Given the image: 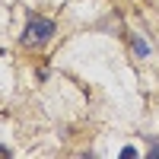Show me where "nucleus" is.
I'll return each mask as SVG.
<instances>
[{
	"mask_svg": "<svg viewBox=\"0 0 159 159\" xmlns=\"http://www.w3.org/2000/svg\"><path fill=\"white\" fill-rule=\"evenodd\" d=\"M134 51H137L140 57H147V54H150V45L143 42V38H137V35H134Z\"/></svg>",
	"mask_w": 159,
	"mask_h": 159,
	"instance_id": "nucleus-2",
	"label": "nucleus"
},
{
	"mask_svg": "<svg viewBox=\"0 0 159 159\" xmlns=\"http://www.w3.org/2000/svg\"><path fill=\"white\" fill-rule=\"evenodd\" d=\"M0 156H10V150H7V147H0Z\"/></svg>",
	"mask_w": 159,
	"mask_h": 159,
	"instance_id": "nucleus-5",
	"label": "nucleus"
},
{
	"mask_svg": "<svg viewBox=\"0 0 159 159\" xmlns=\"http://www.w3.org/2000/svg\"><path fill=\"white\" fill-rule=\"evenodd\" d=\"M51 35H54V22H51V19H32L29 25H25L22 45H29V48H38V45H45Z\"/></svg>",
	"mask_w": 159,
	"mask_h": 159,
	"instance_id": "nucleus-1",
	"label": "nucleus"
},
{
	"mask_svg": "<svg viewBox=\"0 0 159 159\" xmlns=\"http://www.w3.org/2000/svg\"><path fill=\"white\" fill-rule=\"evenodd\" d=\"M121 156H124V159H130V156H137V150H134V147H124V150H121Z\"/></svg>",
	"mask_w": 159,
	"mask_h": 159,
	"instance_id": "nucleus-3",
	"label": "nucleus"
},
{
	"mask_svg": "<svg viewBox=\"0 0 159 159\" xmlns=\"http://www.w3.org/2000/svg\"><path fill=\"white\" fill-rule=\"evenodd\" d=\"M150 156H153V159H159V147H153V150H150Z\"/></svg>",
	"mask_w": 159,
	"mask_h": 159,
	"instance_id": "nucleus-4",
	"label": "nucleus"
}]
</instances>
